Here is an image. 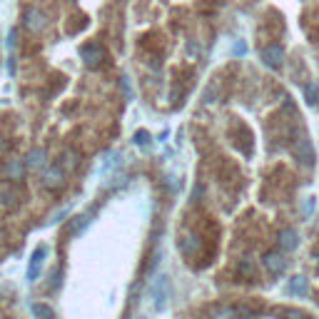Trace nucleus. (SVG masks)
Masks as SVG:
<instances>
[{
	"label": "nucleus",
	"instance_id": "obj_1",
	"mask_svg": "<svg viewBox=\"0 0 319 319\" xmlns=\"http://www.w3.org/2000/svg\"><path fill=\"white\" fill-rule=\"evenodd\" d=\"M63 182H65V170H63V165H50V167H45V172H43V187H45V190H60Z\"/></svg>",
	"mask_w": 319,
	"mask_h": 319
},
{
	"label": "nucleus",
	"instance_id": "obj_2",
	"mask_svg": "<svg viewBox=\"0 0 319 319\" xmlns=\"http://www.w3.org/2000/svg\"><path fill=\"white\" fill-rule=\"evenodd\" d=\"M80 55H82V63H85L87 68H100V65H102V60H105V50H102L97 43L85 45V48L80 50Z\"/></svg>",
	"mask_w": 319,
	"mask_h": 319
},
{
	"label": "nucleus",
	"instance_id": "obj_3",
	"mask_svg": "<svg viewBox=\"0 0 319 319\" xmlns=\"http://www.w3.org/2000/svg\"><path fill=\"white\" fill-rule=\"evenodd\" d=\"M167 294H170L167 277H157V279H155V284H152V299H155V307H157V309H165V304H167Z\"/></svg>",
	"mask_w": 319,
	"mask_h": 319
},
{
	"label": "nucleus",
	"instance_id": "obj_4",
	"mask_svg": "<svg viewBox=\"0 0 319 319\" xmlns=\"http://www.w3.org/2000/svg\"><path fill=\"white\" fill-rule=\"evenodd\" d=\"M45 13H40L38 8H30V10H25V18H23V23H25V28L30 30V33H40L43 28H45Z\"/></svg>",
	"mask_w": 319,
	"mask_h": 319
},
{
	"label": "nucleus",
	"instance_id": "obj_5",
	"mask_svg": "<svg viewBox=\"0 0 319 319\" xmlns=\"http://www.w3.org/2000/svg\"><path fill=\"white\" fill-rule=\"evenodd\" d=\"M262 60H264L267 68H282V63H284V50H282L279 45H267V48L262 50Z\"/></svg>",
	"mask_w": 319,
	"mask_h": 319
},
{
	"label": "nucleus",
	"instance_id": "obj_6",
	"mask_svg": "<svg viewBox=\"0 0 319 319\" xmlns=\"http://www.w3.org/2000/svg\"><path fill=\"white\" fill-rule=\"evenodd\" d=\"M45 254H48V249H45V247H38V249L33 252L30 264H28V279H30V282H35V279L40 277V269H43V259H45Z\"/></svg>",
	"mask_w": 319,
	"mask_h": 319
},
{
	"label": "nucleus",
	"instance_id": "obj_7",
	"mask_svg": "<svg viewBox=\"0 0 319 319\" xmlns=\"http://www.w3.org/2000/svg\"><path fill=\"white\" fill-rule=\"evenodd\" d=\"M294 155H297L299 162L312 165V160H314V147H312V142H309V140H297V142H294Z\"/></svg>",
	"mask_w": 319,
	"mask_h": 319
},
{
	"label": "nucleus",
	"instance_id": "obj_8",
	"mask_svg": "<svg viewBox=\"0 0 319 319\" xmlns=\"http://www.w3.org/2000/svg\"><path fill=\"white\" fill-rule=\"evenodd\" d=\"M45 162H48L45 147H35V150H30L28 157H25V165H28L30 170H40V167H45Z\"/></svg>",
	"mask_w": 319,
	"mask_h": 319
},
{
	"label": "nucleus",
	"instance_id": "obj_9",
	"mask_svg": "<svg viewBox=\"0 0 319 319\" xmlns=\"http://www.w3.org/2000/svg\"><path fill=\"white\" fill-rule=\"evenodd\" d=\"M25 160H10V162L5 165V175H8V180H20L23 175H25Z\"/></svg>",
	"mask_w": 319,
	"mask_h": 319
},
{
	"label": "nucleus",
	"instance_id": "obj_10",
	"mask_svg": "<svg viewBox=\"0 0 319 319\" xmlns=\"http://www.w3.org/2000/svg\"><path fill=\"white\" fill-rule=\"evenodd\" d=\"M284 264H287V262H284V257H282V254H274V252H269V254L264 257V267H267L272 274H279V272L284 269Z\"/></svg>",
	"mask_w": 319,
	"mask_h": 319
},
{
	"label": "nucleus",
	"instance_id": "obj_11",
	"mask_svg": "<svg viewBox=\"0 0 319 319\" xmlns=\"http://www.w3.org/2000/svg\"><path fill=\"white\" fill-rule=\"evenodd\" d=\"M297 232L294 230H284L282 235H279V247L284 249V252H292V249H297Z\"/></svg>",
	"mask_w": 319,
	"mask_h": 319
},
{
	"label": "nucleus",
	"instance_id": "obj_12",
	"mask_svg": "<svg viewBox=\"0 0 319 319\" xmlns=\"http://www.w3.org/2000/svg\"><path fill=\"white\" fill-rule=\"evenodd\" d=\"M0 205L3 207H15L18 205V192L13 187H3L0 190Z\"/></svg>",
	"mask_w": 319,
	"mask_h": 319
},
{
	"label": "nucleus",
	"instance_id": "obj_13",
	"mask_svg": "<svg viewBox=\"0 0 319 319\" xmlns=\"http://www.w3.org/2000/svg\"><path fill=\"white\" fill-rule=\"evenodd\" d=\"M307 289H309V284H307L304 277H292L289 279V292L292 294H307Z\"/></svg>",
	"mask_w": 319,
	"mask_h": 319
},
{
	"label": "nucleus",
	"instance_id": "obj_14",
	"mask_svg": "<svg viewBox=\"0 0 319 319\" xmlns=\"http://www.w3.org/2000/svg\"><path fill=\"white\" fill-rule=\"evenodd\" d=\"M90 222H92V215H82V217H78V220L73 222V227H70V235L85 232V230L90 227Z\"/></svg>",
	"mask_w": 319,
	"mask_h": 319
},
{
	"label": "nucleus",
	"instance_id": "obj_15",
	"mask_svg": "<svg viewBox=\"0 0 319 319\" xmlns=\"http://www.w3.org/2000/svg\"><path fill=\"white\" fill-rule=\"evenodd\" d=\"M33 314H35L38 319H55V312H53L48 304H40V302L33 304Z\"/></svg>",
	"mask_w": 319,
	"mask_h": 319
},
{
	"label": "nucleus",
	"instance_id": "obj_16",
	"mask_svg": "<svg viewBox=\"0 0 319 319\" xmlns=\"http://www.w3.org/2000/svg\"><path fill=\"white\" fill-rule=\"evenodd\" d=\"M197 247H200V239H197L195 235H187V237H185V239L180 242V249H182L185 254H192V252H195Z\"/></svg>",
	"mask_w": 319,
	"mask_h": 319
},
{
	"label": "nucleus",
	"instance_id": "obj_17",
	"mask_svg": "<svg viewBox=\"0 0 319 319\" xmlns=\"http://www.w3.org/2000/svg\"><path fill=\"white\" fill-rule=\"evenodd\" d=\"M304 97H307L309 105H319V85H317V82H309V85L304 87Z\"/></svg>",
	"mask_w": 319,
	"mask_h": 319
},
{
	"label": "nucleus",
	"instance_id": "obj_18",
	"mask_svg": "<svg viewBox=\"0 0 319 319\" xmlns=\"http://www.w3.org/2000/svg\"><path fill=\"white\" fill-rule=\"evenodd\" d=\"M212 319H237V309H230V307H222L212 314Z\"/></svg>",
	"mask_w": 319,
	"mask_h": 319
},
{
	"label": "nucleus",
	"instance_id": "obj_19",
	"mask_svg": "<svg viewBox=\"0 0 319 319\" xmlns=\"http://www.w3.org/2000/svg\"><path fill=\"white\" fill-rule=\"evenodd\" d=\"M78 155L73 152V150H68L65 155H63V170H73L75 165H78V160H75Z\"/></svg>",
	"mask_w": 319,
	"mask_h": 319
},
{
	"label": "nucleus",
	"instance_id": "obj_20",
	"mask_svg": "<svg viewBox=\"0 0 319 319\" xmlns=\"http://www.w3.org/2000/svg\"><path fill=\"white\" fill-rule=\"evenodd\" d=\"M135 142H137L140 147H150V135H147L145 130H140V132H135Z\"/></svg>",
	"mask_w": 319,
	"mask_h": 319
},
{
	"label": "nucleus",
	"instance_id": "obj_21",
	"mask_svg": "<svg viewBox=\"0 0 319 319\" xmlns=\"http://www.w3.org/2000/svg\"><path fill=\"white\" fill-rule=\"evenodd\" d=\"M239 272H242V274H252V272H254L252 262H242V264H239Z\"/></svg>",
	"mask_w": 319,
	"mask_h": 319
},
{
	"label": "nucleus",
	"instance_id": "obj_22",
	"mask_svg": "<svg viewBox=\"0 0 319 319\" xmlns=\"http://www.w3.org/2000/svg\"><path fill=\"white\" fill-rule=\"evenodd\" d=\"M302 212H304V215H309V212H314V200H312V197H309V200L304 202V207H302Z\"/></svg>",
	"mask_w": 319,
	"mask_h": 319
},
{
	"label": "nucleus",
	"instance_id": "obj_23",
	"mask_svg": "<svg viewBox=\"0 0 319 319\" xmlns=\"http://www.w3.org/2000/svg\"><path fill=\"white\" fill-rule=\"evenodd\" d=\"M287 319H307V317H304L302 312H297V309H289V312H287Z\"/></svg>",
	"mask_w": 319,
	"mask_h": 319
},
{
	"label": "nucleus",
	"instance_id": "obj_24",
	"mask_svg": "<svg viewBox=\"0 0 319 319\" xmlns=\"http://www.w3.org/2000/svg\"><path fill=\"white\" fill-rule=\"evenodd\" d=\"M8 48H10V50L15 48V30H10V35H8Z\"/></svg>",
	"mask_w": 319,
	"mask_h": 319
}]
</instances>
